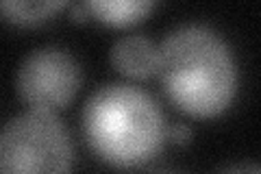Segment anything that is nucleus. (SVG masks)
Listing matches in <instances>:
<instances>
[{
  "mask_svg": "<svg viewBox=\"0 0 261 174\" xmlns=\"http://www.w3.org/2000/svg\"><path fill=\"white\" fill-rule=\"evenodd\" d=\"M83 72L81 63L63 46H39L22 59L15 89L29 109L57 111L76 96Z\"/></svg>",
  "mask_w": 261,
  "mask_h": 174,
  "instance_id": "4",
  "label": "nucleus"
},
{
  "mask_svg": "<svg viewBox=\"0 0 261 174\" xmlns=\"http://www.w3.org/2000/svg\"><path fill=\"white\" fill-rule=\"evenodd\" d=\"M74 146L57 111L29 109L0 131V174H70Z\"/></svg>",
  "mask_w": 261,
  "mask_h": 174,
  "instance_id": "3",
  "label": "nucleus"
},
{
  "mask_svg": "<svg viewBox=\"0 0 261 174\" xmlns=\"http://www.w3.org/2000/svg\"><path fill=\"white\" fill-rule=\"evenodd\" d=\"M81 129L92 153L116 168L148 163L168 137L159 103L133 83L96 87L83 105Z\"/></svg>",
  "mask_w": 261,
  "mask_h": 174,
  "instance_id": "2",
  "label": "nucleus"
},
{
  "mask_svg": "<svg viewBox=\"0 0 261 174\" xmlns=\"http://www.w3.org/2000/svg\"><path fill=\"white\" fill-rule=\"evenodd\" d=\"M168 137L172 139L174 144H178V146H185V144H190V142H192L194 131H192L190 124L178 122V124H174V127H170V129H168Z\"/></svg>",
  "mask_w": 261,
  "mask_h": 174,
  "instance_id": "8",
  "label": "nucleus"
},
{
  "mask_svg": "<svg viewBox=\"0 0 261 174\" xmlns=\"http://www.w3.org/2000/svg\"><path fill=\"white\" fill-rule=\"evenodd\" d=\"M87 15H89V11H87L85 3H74V5H70V18H72V20L85 22V20H87Z\"/></svg>",
  "mask_w": 261,
  "mask_h": 174,
  "instance_id": "10",
  "label": "nucleus"
},
{
  "mask_svg": "<svg viewBox=\"0 0 261 174\" xmlns=\"http://www.w3.org/2000/svg\"><path fill=\"white\" fill-rule=\"evenodd\" d=\"M150 174H181V172H176V170H170V168H161V170H152Z\"/></svg>",
  "mask_w": 261,
  "mask_h": 174,
  "instance_id": "11",
  "label": "nucleus"
},
{
  "mask_svg": "<svg viewBox=\"0 0 261 174\" xmlns=\"http://www.w3.org/2000/svg\"><path fill=\"white\" fill-rule=\"evenodd\" d=\"M218 174H261L257 163H231L222 168Z\"/></svg>",
  "mask_w": 261,
  "mask_h": 174,
  "instance_id": "9",
  "label": "nucleus"
},
{
  "mask_svg": "<svg viewBox=\"0 0 261 174\" xmlns=\"http://www.w3.org/2000/svg\"><path fill=\"white\" fill-rule=\"evenodd\" d=\"M111 63L120 74L130 79H150L159 68V48L140 33H130L116 39L111 46Z\"/></svg>",
  "mask_w": 261,
  "mask_h": 174,
  "instance_id": "5",
  "label": "nucleus"
},
{
  "mask_svg": "<svg viewBox=\"0 0 261 174\" xmlns=\"http://www.w3.org/2000/svg\"><path fill=\"white\" fill-rule=\"evenodd\" d=\"M63 7V0H39V3L0 0V18L11 24H20V27H35V24L50 20Z\"/></svg>",
  "mask_w": 261,
  "mask_h": 174,
  "instance_id": "7",
  "label": "nucleus"
},
{
  "mask_svg": "<svg viewBox=\"0 0 261 174\" xmlns=\"http://www.w3.org/2000/svg\"><path fill=\"white\" fill-rule=\"evenodd\" d=\"M157 48V74L178 111L202 120L228 111L238 96L240 70L231 44L214 27L178 24Z\"/></svg>",
  "mask_w": 261,
  "mask_h": 174,
  "instance_id": "1",
  "label": "nucleus"
},
{
  "mask_svg": "<svg viewBox=\"0 0 261 174\" xmlns=\"http://www.w3.org/2000/svg\"><path fill=\"white\" fill-rule=\"evenodd\" d=\"M89 15L109 27H128L142 22L146 15L154 11L152 0H92L85 3Z\"/></svg>",
  "mask_w": 261,
  "mask_h": 174,
  "instance_id": "6",
  "label": "nucleus"
}]
</instances>
